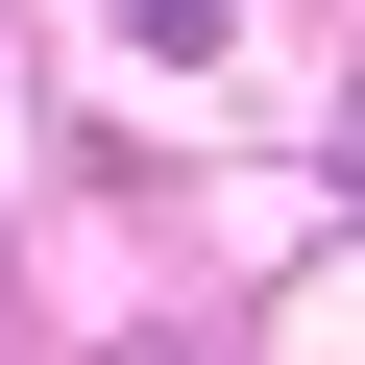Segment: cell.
<instances>
[{"label": "cell", "instance_id": "obj_1", "mask_svg": "<svg viewBox=\"0 0 365 365\" xmlns=\"http://www.w3.org/2000/svg\"><path fill=\"white\" fill-rule=\"evenodd\" d=\"M122 25H146V49H220V25H244V0H122Z\"/></svg>", "mask_w": 365, "mask_h": 365}, {"label": "cell", "instance_id": "obj_3", "mask_svg": "<svg viewBox=\"0 0 365 365\" xmlns=\"http://www.w3.org/2000/svg\"><path fill=\"white\" fill-rule=\"evenodd\" d=\"M122 365H195V341H122Z\"/></svg>", "mask_w": 365, "mask_h": 365}, {"label": "cell", "instance_id": "obj_2", "mask_svg": "<svg viewBox=\"0 0 365 365\" xmlns=\"http://www.w3.org/2000/svg\"><path fill=\"white\" fill-rule=\"evenodd\" d=\"M341 170H365V73H341Z\"/></svg>", "mask_w": 365, "mask_h": 365}]
</instances>
